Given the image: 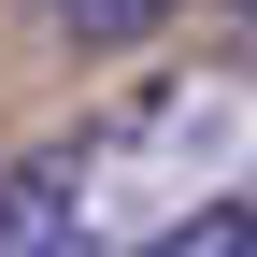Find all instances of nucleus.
I'll return each mask as SVG.
<instances>
[{
	"mask_svg": "<svg viewBox=\"0 0 257 257\" xmlns=\"http://www.w3.org/2000/svg\"><path fill=\"white\" fill-rule=\"evenodd\" d=\"M0 257H86V143H29L0 172Z\"/></svg>",
	"mask_w": 257,
	"mask_h": 257,
	"instance_id": "nucleus-1",
	"label": "nucleus"
},
{
	"mask_svg": "<svg viewBox=\"0 0 257 257\" xmlns=\"http://www.w3.org/2000/svg\"><path fill=\"white\" fill-rule=\"evenodd\" d=\"M186 0H43V29L57 43H86V57H114V43H157Z\"/></svg>",
	"mask_w": 257,
	"mask_h": 257,
	"instance_id": "nucleus-2",
	"label": "nucleus"
},
{
	"mask_svg": "<svg viewBox=\"0 0 257 257\" xmlns=\"http://www.w3.org/2000/svg\"><path fill=\"white\" fill-rule=\"evenodd\" d=\"M143 257H257V200H200L186 229H157Z\"/></svg>",
	"mask_w": 257,
	"mask_h": 257,
	"instance_id": "nucleus-3",
	"label": "nucleus"
},
{
	"mask_svg": "<svg viewBox=\"0 0 257 257\" xmlns=\"http://www.w3.org/2000/svg\"><path fill=\"white\" fill-rule=\"evenodd\" d=\"M229 15H257V0H229Z\"/></svg>",
	"mask_w": 257,
	"mask_h": 257,
	"instance_id": "nucleus-4",
	"label": "nucleus"
}]
</instances>
